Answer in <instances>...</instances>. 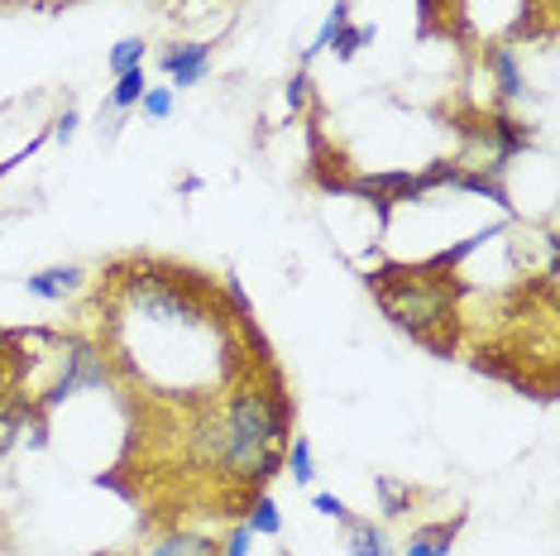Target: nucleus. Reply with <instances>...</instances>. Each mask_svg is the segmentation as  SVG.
Here are the masks:
<instances>
[{"mask_svg": "<svg viewBox=\"0 0 560 556\" xmlns=\"http://www.w3.org/2000/svg\"><path fill=\"white\" fill-rule=\"evenodd\" d=\"M225 447H221V475L235 489H264L283 471V447L292 427V403L283 389L264 384H235L231 403L221 413Z\"/></svg>", "mask_w": 560, "mask_h": 556, "instance_id": "nucleus-1", "label": "nucleus"}, {"mask_svg": "<svg viewBox=\"0 0 560 556\" xmlns=\"http://www.w3.org/2000/svg\"><path fill=\"white\" fill-rule=\"evenodd\" d=\"M378 308L393 326H402L412 340H427L431 350L445 356L441 332H455V302H460V283L441 264H417V269H378L369 274Z\"/></svg>", "mask_w": 560, "mask_h": 556, "instance_id": "nucleus-2", "label": "nucleus"}, {"mask_svg": "<svg viewBox=\"0 0 560 556\" xmlns=\"http://www.w3.org/2000/svg\"><path fill=\"white\" fill-rule=\"evenodd\" d=\"M125 308H130L135 322H149V326H197L207 317L192 283L159 278L154 269H139L135 278H125Z\"/></svg>", "mask_w": 560, "mask_h": 556, "instance_id": "nucleus-3", "label": "nucleus"}, {"mask_svg": "<svg viewBox=\"0 0 560 556\" xmlns=\"http://www.w3.org/2000/svg\"><path fill=\"white\" fill-rule=\"evenodd\" d=\"M62 356H68V360H62V374L54 379V389L44 394V408H54V403L72 398V394H82V389H101V384L110 379L106 350L92 346V340H78V336H72Z\"/></svg>", "mask_w": 560, "mask_h": 556, "instance_id": "nucleus-4", "label": "nucleus"}, {"mask_svg": "<svg viewBox=\"0 0 560 556\" xmlns=\"http://www.w3.org/2000/svg\"><path fill=\"white\" fill-rule=\"evenodd\" d=\"M82 283H86V274L78 264H48V269L24 278V293L39 298V302H68V298L82 293Z\"/></svg>", "mask_w": 560, "mask_h": 556, "instance_id": "nucleus-5", "label": "nucleus"}, {"mask_svg": "<svg viewBox=\"0 0 560 556\" xmlns=\"http://www.w3.org/2000/svg\"><path fill=\"white\" fill-rule=\"evenodd\" d=\"M159 68L173 78V92L177 86H197L211 68V44H173L168 54L159 58Z\"/></svg>", "mask_w": 560, "mask_h": 556, "instance_id": "nucleus-6", "label": "nucleus"}, {"mask_svg": "<svg viewBox=\"0 0 560 556\" xmlns=\"http://www.w3.org/2000/svg\"><path fill=\"white\" fill-rule=\"evenodd\" d=\"M483 68H489V78L499 82V92H503L508 101H522V96H527V78H522L517 48H508V44H489V48H483Z\"/></svg>", "mask_w": 560, "mask_h": 556, "instance_id": "nucleus-7", "label": "nucleus"}, {"mask_svg": "<svg viewBox=\"0 0 560 556\" xmlns=\"http://www.w3.org/2000/svg\"><path fill=\"white\" fill-rule=\"evenodd\" d=\"M135 556H221V542L207 537V533H192V528H173V533L154 537Z\"/></svg>", "mask_w": 560, "mask_h": 556, "instance_id": "nucleus-8", "label": "nucleus"}, {"mask_svg": "<svg viewBox=\"0 0 560 556\" xmlns=\"http://www.w3.org/2000/svg\"><path fill=\"white\" fill-rule=\"evenodd\" d=\"M455 533H460V518H451V523H422L402 542V556H451Z\"/></svg>", "mask_w": 560, "mask_h": 556, "instance_id": "nucleus-9", "label": "nucleus"}, {"mask_svg": "<svg viewBox=\"0 0 560 556\" xmlns=\"http://www.w3.org/2000/svg\"><path fill=\"white\" fill-rule=\"evenodd\" d=\"M340 533H346V552L350 556H398V552H393V542H388V533L378 523L346 518V523H340Z\"/></svg>", "mask_w": 560, "mask_h": 556, "instance_id": "nucleus-10", "label": "nucleus"}, {"mask_svg": "<svg viewBox=\"0 0 560 556\" xmlns=\"http://www.w3.org/2000/svg\"><path fill=\"white\" fill-rule=\"evenodd\" d=\"M245 528L254 537H278V533H283V513H278V499L269 495V489H254Z\"/></svg>", "mask_w": 560, "mask_h": 556, "instance_id": "nucleus-11", "label": "nucleus"}, {"mask_svg": "<svg viewBox=\"0 0 560 556\" xmlns=\"http://www.w3.org/2000/svg\"><path fill=\"white\" fill-rule=\"evenodd\" d=\"M283 471L298 479V485H312V479H316V451H312L307 437H292L283 447Z\"/></svg>", "mask_w": 560, "mask_h": 556, "instance_id": "nucleus-12", "label": "nucleus"}, {"mask_svg": "<svg viewBox=\"0 0 560 556\" xmlns=\"http://www.w3.org/2000/svg\"><path fill=\"white\" fill-rule=\"evenodd\" d=\"M346 24H350V0H336V5H330V15H326V24H322V34H316L312 48L302 54V62H312L316 54H326V48L336 44V34L346 30Z\"/></svg>", "mask_w": 560, "mask_h": 556, "instance_id": "nucleus-13", "label": "nucleus"}, {"mask_svg": "<svg viewBox=\"0 0 560 556\" xmlns=\"http://www.w3.org/2000/svg\"><path fill=\"white\" fill-rule=\"evenodd\" d=\"M144 68H130V72H120L116 86H110V111H130L139 106V96H144Z\"/></svg>", "mask_w": 560, "mask_h": 556, "instance_id": "nucleus-14", "label": "nucleus"}, {"mask_svg": "<svg viewBox=\"0 0 560 556\" xmlns=\"http://www.w3.org/2000/svg\"><path fill=\"white\" fill-rule=\"evenodd\" d=\"M173 106H177L173 86H144V96H139V111H144L149 120H168Z\"/></svg>", "mask_w": 560, "mask_h": 556, "instance_id": "nucleus-15", "label": "nucleus"}, {"mask_svg": "<svg viewBox=\"0 0 560 556\" xmlns=\"http://www.w3.org/2000/svg\"><path fill=\"white\" fill-rule=\"evenodd\" d=\"M369 39H374V24H346V30L336 34V58H340V62H350Z\"/></svg>", "mask_w": 560, "mask_h": 556, "instance_id": "nucleus-16", "label": "nucleus"}, {"mask_svg": "<svg viewBox=\"0 0 560 556\" xmlns=\"http://www.w3.org/2000/svg\"><path fill=\"white\" fill-rule=\"evenodd\" d=\"M130 68H144V39H120L110 48V72H130Z\"/></svg>", "mask_w": 560, "mask_h": 556, "instance_id": "nucleus-17", "label": "nucleus"}, {"mask_svg": "<svg viewBox=\"0 0 560 556\" xmlns=\"http://www.w3.org/2000/svg\"><path fill=\"white\" fill-rule=\"evenodd\" d=\"M249 542H254V533L245 523H235L231 533H225V542H221V556H249Z\"/></svg>", "mask_w": 560, "mask_h": 556, "instance_id": "nucleus-18", "label": "nucleus"}, {"mask_svg": "<svg viewBox=\"0 0 560 556\" xmlns=\"http://www.w3.org/2000/svg\"><path fill=\"white\" fill-rule=\"evenodd\" d=\"M288 106L292 111H307L312 106V78H307V72H298V78L288 82Z\"/></svg>", "mask_w": 560, "mask_h": 556, "instance_id": "nucleus-19", "label": "nucleus"}, {"mask_svg": "<svg viewBox=\"0 0 560 556\" xmlns=\"http://www.w3.org/2000/svg\"><path fill=\"white\" fill-rule=\"evenodd\" d=\"M312 509L322 513V518H336V523H346V518H350V509H346V503H340L336 495H316V499H312Z\"/></svg>", "mask_w": 560, "mask_h": 556, "instance_id": "nucleus-20", "label": "nucleus"}, {"mask_svg": "<svg viewBox=\"0 0 560 556\" xmlns=\"http://www.w3.org/2000/svg\"><path fill=\"white\" fill-rule=\"evenodd\" d=\"M78 125H82V116H78V111L68 106V111H62V116L54 120V139H58V144H68V139L78 135Z\"/></svg>", "mask_w": 560, "mask_h": 556, "instance_id": "nucleus-21", "label": "nucleus"}, {"mask_svg": "<svg viewBox=\"0 0 560 556\" xmlns=\"http://www.w3.org/2000/svg\"><path fill=\"white\" fill-rule=\"evenodd\" d=\"M378 495H384V503H388V513H407V495L393 479H378Z\"/></svg>", "mask_w": 560, "mask_h": 556, "instance_id": "nucleus-22", "label": "nucleus"}]
</instances>
